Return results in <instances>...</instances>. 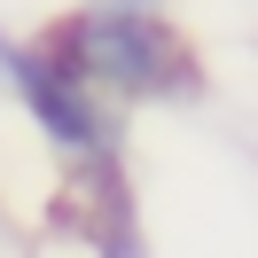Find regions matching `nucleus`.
<instances>
[{"label":"nucleus","mask_w":258,"mask_h":258,"mask_svg":"<svg viewBox=\"0 0 258 258\" xmlns=\"http://www.w3.org/2000/svg\"><path fill=\"white\" fill-rule=\"evenodd\" d=\"M39 47L86 94H102L117 117H133V110H196L211 94L196 39L164 8H94L86 0V8H71V16H55L39 32Z\"/></svg>","instance_id":"1"},{"label":"nucleus","mask_w":258,"mask_h":258,"mask_svg":"<svg viewBox=\"0 0 258 258\" xmlns=\"http://www.w3.org/2000/svg\"><path fill=\"white\" fill-rule=\"evenodd\" d=\"M86 258H149V227H141V219H117V227H102V235L86 242Z\"/></svg>","instance_id":"3"},{"label":"nucleus","mask_w":258,"mask_h":258,"mask_svg":"<svg viewBox=\"0 0 258 258\" xmlns=\"http://www.w3.org/2000/svg\"><path fill=\"white\" fill-rule=\"evenodd\" d=\"M94 8H157V0H94Z\"/></svg>","instance_id":"4"},{"label":"nucleus","mask_w":258,"mask_h":258,"mask_svg":"<svg viewBox=\"0 0 258 258\" xmlns=\"http://www.w3.org/2000/svg\"><path fill=\"white\" fill-rule=\"evenodd\" d=\"M0 227H8V211H0Z\"/></svg>","instance_id":"5"},{"label":"nucleus","mask_w":258,"mask_h":258,"mask_svg":"<svg viewBox=\"0 0 258 258\" xmlns=\"http://www.w3.org/2000/svg\"><path fill=\"white\" fill-rule=\"evenodd\" d=\"M0 102H16L24 125L55 149V164H94V157H125V117L102 94H86L39 39L0 32Z\"/></svg>","instance_id":"2"}]
</instances>
